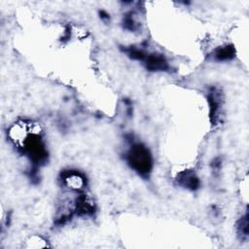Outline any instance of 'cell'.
I'll use <instances>...</instances> for the list:
<instances>
[{"mask_svg":"<svg viewBox=\"0 0 249 249\" xmlns=\"http://www.w3.org/2000/svg\"><path fill=\"white\" fill-rule=\"evenodd\" d=\"M128 165L139 175L147 177L153 168V158L150 150L142 143H133L126 152Z\"/></svg>","mask_w":249,"mask_h":249,"instance_id":"obj_1","label":"cell"},{"mask_svg":"<svg viewBox=\"0 0 249 249\" xmlns=\"http://www.w3.org/2000/svg\"><path fill=\"white\" fill-rule=\"evenodd\" d=\"M21 149L23 154L32 161L34 167L44 164L47 160L48 152L45 142L36 132L24 136V140L21 142Z\"/></svg>","mask_w":249,"mask_h":249,"instance_id":"obj_2","label":"cell"},{"mask_svg":"<svg viewBox=\"0 0 249 249\" xmlns=\"http://www.w3.org/2000/svg\"><path fill=\"white\" fill-rule=\"evenodd\" d=\"M207 100L210 108L211 121L213 124H219L222 118L223 105H224V95L217 88H211L208 91Z\"/></svg>","mask_w":249,"mask_h":249,"instance_id":"obj_3","label":"cell"},{"mask_svg":"<svg viewBox=\"0 0 249 249\" xmlns=\"http://www.w3.org/2000/svg\"><path fill=\"white\" fill-rule=\"evenodd\" d=\"M61 180L71 189L80 190L86 185V179L78 170H66L61 173Z\"/></svg>","mask_w":249,"mask_h":249,"instance_id":"obj_4","label":"cell"},{"mask_svg":"<svg viewBox=\"0 0 249 249\" xmlns=\"http://www.w3.org/2000/svg\"><path fill=\"white\" fill-rule=\"evenodd\" d=\"M178 183L186 189L195 191L199 187V179L194 171L185 170L181 172L177 178Z\"/></svg>","mask_w":249,"mask_h":249,"instance_id":"obj_5","label":"cell"},{"mask_svg":"<svg viewBox=\"0 0 249 249\" xmlns=\"http://www.w3.org/2000/svg\"><path fill=\"white\" fill-rule=\"evenodd\" d=\"M234 55L235 50L232 45H225L218 47L211 53V57L215 61H229L233 59Z\"/></svg>","mask_w":249,"mask_h":249,"instance_id":"obj_6","label":"cell"},{"mask_svg":"<svg viewBox=\"0 0 249 249\" xmlns=\"http://www.w3.org/2000/svg\"><path fill=\"white\" fill-rule=\"evenodd\" d=\"M124 27L129 31H136L139 28V22L136 20L134 15L130 12L127 13L124 18Z\"/></svg>","mask_w":249,"mask_h":249,"instance_id":"obj_7","label":"cell"},{"mask_svg":"<svg viewBox=\"0 0 249 249\" xmlns=\"http://www.w3.org/2000/svg\"><path fill=\"white\" fill-rule=\"evenodd\" d=\"M247 213L239 220L237 224V232L241 239H246L248 237V218Z\"/></svg>","mask_w":249,"mask_h":249,"instance_id":"obj_8","label":"cell"}]
</instances>
